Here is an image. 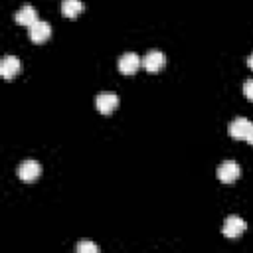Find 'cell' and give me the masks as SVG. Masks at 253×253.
Segmentation results:
<instances>
[{
    "label": "cell",
    "mask_w": 253,
    "mask_h": 253,
    "mask_svg": "<svg viewBox=\"0 0 253 253\" xmlns=\"http://www.w3.org/2000/svg\"><path fill=\"white\" fill-rule=\"evenodd\" d=\"M119 105V95L115 91H101L95 97V107L101 115H111Z\"/></svg>",
    "instance_id": "obj_1"
},
{
    "label": "cell",
    "mask_w": 253,
    "mask_h": 253,
    "mask_svg": "<svg viewBox=\"0 0 253 253\" xmlns=\"http://www.w3.org/2000/svg\"><path fill=\"white\" fill-rule=\"evenodd\" d=\"M217 180L223 182V184H231L235 182L239 176H241V168L235 160H223L219 166H217Z\"/></svg>",
    "instance_id": "obj_2"
},
{
    "label": "cell",
    "mask_w": 253,
    "mask_h": 253,
    "mask_svg": "<svg viewBox=\"0 0 253 253\" xmlns=\"http://www.w3.org/2000/svg\"><path fill=\"white\" fill-rule=\"evenodd\" d=\"M245 229H247V223H245L239 215H229V217H225V221H223V225H221V233H223L227 239H237Z\"/></svg>",
    "instance_id": "obj_3"
},
{
    "label": "cell",
    "mask_w": 253,
    "mask_h": 253,
    "mask_svg": "<svg viewBox=\"0 0 253 253\" xmlns=\"http://www.w3.org/2000/svg\"><path fill=\"white\" fill-rule=\"evenodd\" d=\"M40 174H42V166L34 158H28L18 166V178L24 182H34V180H38Z\"/></svg>",
    "instance_id": "obj_4"
},
{
    "label": "cell",
    "mask_w": 253,
    "mask_h": 253,
    "mask_svg": "<svg viewBox=\"0 0 253 253\" xmlns=\"http://www.w3.org/2000/svg\"><path fill=\"white\" fill-rule=\"evenodd\" d=\"M28 36H30L32 42L42 43L51 36V26L47 22H43V20H36L32 26H28Z\"/></svg>",
    "instance_id": "obj_5"
},
{
    "label": "cell",
    "mask_w": 253,
    "mask_h": 253,
    "mask_svg": "<svg viewBox=\"0 0 253 253\" xmlns=\"http://www.w3.org/2000/svg\"><path fill=\"white\" fill-rule=\"evenodd\" d=\"M117 65H119V71L123 75H132L140 67V57L134 51H126V53H123L119 57V63Z\"/></svg>",
    "instance_id": "obj_6"
},
{
    "label": "cell",
    "mask_w": 253,
    "mask_h": 253,
    "mask_svg": "<svg viewBox=\"0 0 253 253\" xmlns=\"http://www.w3.org/2000/svg\"><path fill=\"white\" fill-rule=\"evenodd\" d=\"M142 65H144L146 71L156 73V71H160V69L166 65V55H164L162 51H158V49H152V51H148V53L144 55Z\"/></svg>",
    "instance_id": "obj_7"
},
{
    "label": "cell",
    "mask_w": 253,
    "mask_h": 253,
    "mask_svg": "<svg viewBox=\"0 0 253 253\" xmlns=\"http://www.w3.org/2000/svg\"><path fill=\"white\" fill-rule=\"evenodd\" d=\"M20 59L16 57V55H4L2 59H0V75L4 77V79H12V77H16L18 73H20Z\"/></svg>",
    "instance_id": "obj_8"
},
{
    "label": "cell",
    "mask_w": 253,
    "mask_h": 253,
    "mask_svg": "<svg viewBox=\"0 0 253 253\" xmlns=\"http://www.w3.org/2000/svg\"><path fill=\"white\" fill-rule=\"evenodd\" d=\"M249 126H251V121H249V119H245V117H237V119H233V121L229 123L227 132H229V136H231V138L245 140Z\"/></svg>",
    "instance_id": "obj_9"
},
{
    "label": "cell",
    "mask_w": 253,
    "mask_h": 253,
    "mask_svg": "<svg viewBox=\"0 0 253 253\" xmlns=\"http://www.w3.org/2000/svg\"><path fill=\"white\" fill-rule=\"evenodd\" d=\"M14 20L22 26H32L36 20H38V10L30 4H24L16 14H14Z\"/></svg>",
    "instance_id": "obj_10"
},
{
    "label": "cell",
    "mask_w": 253,
    "mask_h": 253,
    "mask_svg": "<svg viewBox=\"0 0 253 253\" xmlns=\"http://www.w3.org/2000/svg\"><path fill=\"white\" fill-rule=\"evenodd\" d=\"M61 12L67 18H77L83 12V2L81 0H61Z\"/></svg>",
    "instance_id": "obj_11"
},
{
    "label": "cell",
    "mask_w": 253,
    "mask_h": 253,
    "mask_svg": "<svg viewBox=\"0 0 253 253\" xmlns=\"http://www.w3.org/2000/svg\"><path fill=\"white\" fill-rule=\"evenodd\" d=\"M77 253H99V245L91 243V241H81L77 243Z\"/></svg>",
    "instance_id": "obj_12"
},
{
    "label": "cell",
    "mask_w": 253,
    "mask_h": 253,
    "mask_svg": "<svg viewBox=\"0 0 253 253\" xmlns=\"http://www.w3.org/2000/svg\"><path fill=\"white\" fill-rule=\"evenodd\" d=\"M243 95H245L249 101H253V79H247V81L243 83Z\"/></svg>",
    "instance_id": "obj_13"
},
{
    "label": "cell",
    "mask_w": 253,
    "mask_h": 253,
    "mask_svg": "<svg viewBox=\"0 0 253 253\" xmlns=\"http://www.w3.org/2000/svg\"><path fill=\"white\" fill-rule=\"evenodd\" d=\"M245 140H247L249 144H253V123H251V126H249V130H247V136H245Z\"/></svg>",
    "instance_id": "obj_14"
},
{
    "label": "cell",
    "mask_w": 253,
    "mask_h": 253,
    "mask_svg": "<svg viewBox=\"0 0 253 253\" xmlns=\"http://www.w3.org/2000/svg\"><path fill=\"white\" fill-rule=\"evenodd\" d=\"M247 65H249V67H251V69H253V53H251V55H249V57H247Z\"/></svg>",
    "instance_id": "obj_15"
}]
</instances>
